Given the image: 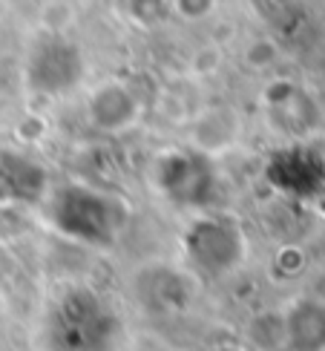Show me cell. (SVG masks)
<instances>
[{"mask_svg": "<svg viewBox=\"0 0 325 351\" xmlns=\"http://www.w3.org/2000/svg\"><path fill=\"white\" fill-rule=\"evenodd\" d=\"M43 213L61 237L98 251L112 247L130 222L127 199L84 182L52 187L43 196Z\"/></svg>", "mask_w": 325, "mask_h": 351, "instance_id": "6da1fadb", "label": "cell"}, {"mask_svg": "<svg viewBox=\"0 0 325 351\" xmlns=\"http://www.w3.org/2000/svg\"><path fill=\"white\" fill-rule=\"evenodd\" d=\"M153 184L176 208H208L216 190L213 158L193 147H173L153 162Z\"/></svg>", "mask_w": 325, "mask_h": 351, "instance_id": "7a4b0ae2", "label": "cell"}, {"mask_svg": "<svg viewBox=\"0 0 325 351\" xmlns=\"http://www.w3.org/2000/svg\"><path fill=\"white\" fill-rule=\"evenodd\" d=\"M184 254L208 276H228L245 262L248 239L242 228L225 216H199L184 230Z\"/></svg>", "mask_w": 325, "mask_h": 351, "instance_id": "3957f363", "label": "cell"}, {"mask_svg": "<svg viewBox=\"0 0 325 351\" xmlns=\"http://www.w3.org/2000/svg\"><path fill=\"white\" fill-rule=\"evenodd\" d=\"M23 72L35 93L58 98L84 78V55L67 35H43L29 49Z\"/></svg>", "mask_w": 325, "mask_h": 351, "instance_id": "277c9868", "label": "cell"}, {"mask_svg": "<svg viewBox=\"0 0 325 351\" xmlns=\"http://www.w3.org/2000/svg\"><path fill=\"white\" fill-rule=\"evenodd\" d=\"M144 115L141 95L132 90L127 81L110 78L104 84H98L86 98V119L95 130L107 136L127 133L132 130Z\"/></svg>", "mask_w": 325, "mask_h": 351, "instance_id": "5b68a950", "label": "cell"}, {"mask_svg": "<svg viewBox=\"0 0 325 351\" xmlns=\"http://www.w3.org/2000/svg\"><path fill=\"white\" fill-rule=\"evenodd\" d=\"M190 130V144L208 158H219L230 153L242 138V115L236 107L228 104H210V107H199L193 115L187 119Z\"/></svg>", "mask_w": 325, "mask_h": 351, "instance_id": "8992f818", "label": "cell"}, {"mask_svg": "<svg viewBox=\"0 0 325 351\" xmlns=\"http://www.w3.org/2000/svg\"><path fill=\"white\" fill-rule=\"evenodd\" d=\"M268 179L288 196H317L325 190V162L308 147H288L271 158Z\"/></svg>", "mask_w": 325, "mask_h": 351, "instance_id": "52a82bcc", "label": "cell"}, {"mask_svg": "<svg viewBox=\"0 0 325 351\" xmlns=\"http://www.w3.org/2000/svg\"><path fill=\"white\" fill-rule=\"evenodd\" d=\"M245 346L256 351H274L279 346H288L285 340V314L282 311H262L250 317L245 328Z\"/></svg>", "mask_w": 325, "mask_h": 351, "instance_id": "ba28073f", "label": "cell"}, {"mask_svg": "<svg viewBox=\"0 0 325 351\" xmlns=\"http://www.w3.org/2000/svg\"><path fill=\"white\" fill-rule=\"evenodd\" d=\"M75 23V9L64 0H52L40 12V26L47 35H67V26Z\"/></svg>", "mask_w": 325, "mask_h": 351, "instance_id": "9c48e42d", "label": "cell"}, {"mask_svg": "<svg viewBox=\"0 0 325 351\" xmlns=\"http://www.w3.org/2000/svg\"><path fill=\"white\" fill-rule=\"evenodd\" d=\"M127 12L139 26H156L167 18L170 0H130Z\"/></svg>", "mask_w": 325, "mask_h": 351, "instance_id": "30bf717a", "label": "cell"}, {"mask_svg": "<svg viewBox=\"0 0 325 351\" xmlns=\"http://www.w3.org/2000/svg\"><path fill=\"white\" fill-rule=\"evenodd\" d=\"M219 0H170V9L187 23H199L216 12Z\"/></svg>", "mask_w": 325, "mask_h": 351, "instance_id": "8fae6325", "label": "cell"}, {"mask_svg": "<svg viewBox=\"0 0 325 351\" xmlns=\"http://www.w3.org/2000/svg\"><path fill=\"white\" fill-rule=\"evenodd\" d=\"M219 64H221V49L213 47V43H208V47H202L193 55V61H190V75L193 78H208L219 69Z\"/></svg>", "mask_w": 325, "mask_h": 351, "instance_id": "7c38bea8", "label": "cell"}, {"mask_svg": "<svg viewBox=\"0 0 325 351\" xmlns=\"http://www.w3.org/2000/svg\"><path fill=\"white\" fill-rule=\"evenodd\" d=\"M274 58H276V49L271 47V40H265V38L254 40L245 52V61L254 69H268V64H274Z\"/></svg>", "mask_w": 325, "mask_h": 351, "instance_id": "4fadbf2b", "label": "cell"}, {"mask_svg": "<svg viewBox=\"0 0 325 351\" xmlns=\"http://www.w3.org/2000/svg\"><path fill=\"white\" fill-rule=\"evenodd\" d=\"M208 351H250L245 343H233V340H221V343H213Z\"/></svg>", "mask_w": 325, "mask_h": 351, "instance_id": "5bb4252c", "label": "cell"}]
</instances>
